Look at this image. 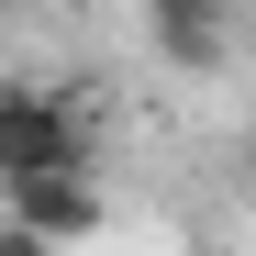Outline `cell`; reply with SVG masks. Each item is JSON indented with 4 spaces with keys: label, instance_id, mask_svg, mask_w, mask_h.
Returning a JSON list of instances; mask_svg holds the SVG:
<instances>
[{
    "label": "cell",
    "instance_id": "obj_3",
    "mask_svg": "<svg viewBox=\"0 0 256 256\" xmlns=\"http://www.w3.org/2000/svg\"><path fill=\"white\" fill-rule=\"evenodd\" d=\"M145 45L178 78H212L234 56V0H145Z\"/></svg>",
    "mask_w": 256,
    "mask_h": 256
},
{
    "label": "cell",
    "instance_id": "obj_4",
    "mask_svg": "<svg viewBox=\"0 0 256 256\" xmlns=\"http://www.w3.org/2000/svg\"><path fill=\"white\" fill-rule=\"evenodd\" d=\"M0 256H56L45 234H22V223H0Z\"/></svg>",
    "mask_w": 256,
    "mask_h": 256
},
{
    "label": "cell",
    "instance_id": "obj_5",
    "mask_svg": "<svg viewBox=\"0 0 256 256\" xmlns=\"http://www.w3.org/2000/svg\"><path fill=\"white\" fill-rule=\"evenodd\" d=\"M245 200H256V134H245Z\"/></svg>",
    "mask_w": 256,
    "mask_h": 256
},
{
    "label": "cell",
    "instance_id": "obj_2",
    "mask_svg": "<svg viewBox=\"0 0 256 256\" xmlns=\"http://www.w3.org/2000/svg\"><path fill=\"white\" fill-rule=\"evenodd\" d=\"M0 223H22V234H45V245H90L112 223V200L90 167H56V178H0Z\"/></svg>",
    "mask_w": 256,
    "mask_h": 256
},
{
    "label": "cell",
    "instance_id": "obj_1",
    "mask_svg": "<svg viewBox=\"0 0 256 256\" xmlns=\"http://www.w3.org/2000/svg\"><path fill=\"white\" fill-rule=\"evenodd\" d=\"M90 167V112L67 90H0V178H56Z\"/></svg>",
    "mask_w": 256,
    "mask_h": 256
}]
</instances>
